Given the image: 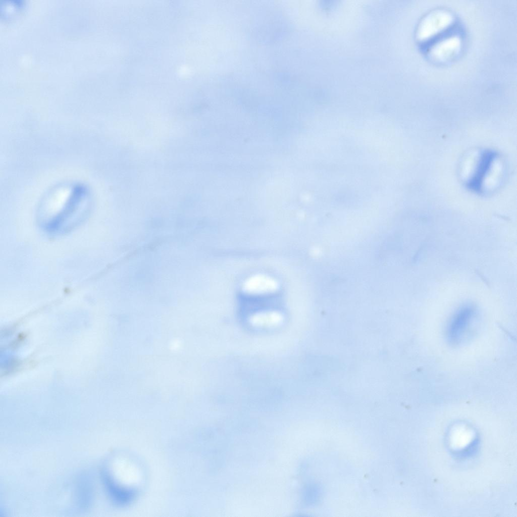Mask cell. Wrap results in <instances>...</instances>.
<instances>
[{"mask_svg": "<svg viewBox=\"0 0 517 517\" xmlns=\"http://www.w3.org/2000/svg\"><path fill=\"white\" fill-rule=\"evenodd\" d=\"M278 283L264 275H256L247 279L243 284V290L249 294H262L276 291Z\"/></svg>", "mask_w": 517, "mask_h": 517, "instance_id": "277c9868", "label": "cell"}, {"mask_svg": "<svg viewBox=\"0 0 517 517\" xmlns=\"http://www.w3.org/2000/svg\"><path fill=\"white\" fill-rule=\"evenodd\" d=\"M458 40L455 37H450L438 43L433 48V53L437 57H444L456 50Z\"/></svg>", "mask_w": 517, "mask_h": 517, "instance_id": "5b68a950", "label": "cell"}, {"mask_svg": "<svg viewBox=\"0 0 517 517\" xmlns=\"http://www.w3.org/2000/svg\"><path fill=\"white\" fill-rule=\"evenodd\" d=\"M495 157L493 152L489 151L481 155L476 171L468 183L470 189L477 192L481 191L485 176L491 169Z\"/></svg>", "mask_w": 517, "mask_h": 517, "instance_id": "3957f363", "label": "cell"}, {"mask_svg": "<svg viewBox=\"0 0 517 517\" xmlns=\"http://www.w3.org/2000/svg\"><path fill=\"white\" fill-rule=\"evenodd\" d=\"M451 16L447 12L437 10L429 13L421 21L417 31V36L426 39L434 36L447 27L451 22Z\"/></svg>", "mask_w": 517, "mask_h": 517, "instance_id": "7a4b0ae2", "label": "cell"}, {"mask_svg": "<svg viewBox=\"0 0 517 517\" xmlns=\"http://www.w3.org/2000/svg\"><path fill=\"white\" fill-rule=\"evenodd\" d=\"M281 319L279 314L275 313H264L257 315L253 317V320L255 323L261 324H268L278 322Z\"/></svg>", "mask_w": 517, "mask_h": 517, "instance_id": "8992f818", "label": "cell"}, {"mask_svg": "<svg viewBox=\"0 0 517 517\" xmlns=\"http://www.w3.org/2000/svg\"><path fill=\"white\" fill-rule=\"evenodd\" d=\"M474 315L475 308L470 304L463 305L455 312L447 328V337L449 342L455 344L460 341L468 330Z\"/></svg>", "mask_w": 517, "mask_h": 517, "instance_id": "6da1fadb", "label": "cell"}]
</instances>
